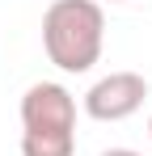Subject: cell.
Listing matches in <instances>:
<instances>
[{
  "label": "cell",
  "mask_w": 152,
  "mask_h": 156,
  "mask_svg": "<svg viewBox=\"0 0 152 156\" xmlns=\"http://www.w3.org/2000/svg\"><path fill=\"white\" fill-rule=\"evenodd\" d=\"M106 47V9L101 0H51L42 13V51L47 59L68 72L85 76L101 59Z\"/></svg>",
  "instance_id": "obj_1"
},
{
  "label": "cell",
  "mask_w": 152,
  "mask_h": 156,
  "mask_svg": "<svg viewBox=\"0 0 152 156\" xmlns=\"http://www.w3.org/2000/svg\"><path fill=\"white\" fill-rule=\"evenodd\" d=\"M21 156H76V97L38 80L21 97Z\"/></svg>",
  "instance_id": "obj_2"
},
{
  "label": "cell",
  "mask_w": 152,
  "mask_h": 156,
  "mask_svg": "<svg viewBox=\"0 0 152 156\" xmlns=\"http://www.w3.org/2000/svg\"><path fill=\"white\" fill-rule=\"evenodd\" d=\"M148 101V80L139 72H110L93 80V89L85 93V114L97 122H123L131 114H139Z\"/></svg>",
  "instance_id": "obj_3"
},
{
  "label": "cell",
  "mask_w": 152,
  "mask_h": 156,
  "mask_svg": "<svg viewBox=\"0 0 152 156\" xmlns=\"http://www.w3.org/2000/svg\"><path fill=\"white\" fill-rule=\"evenodd\" d=\"M101 156H144V152H135V148H106Z\"/></svg>",
  "instance_id": "obj_4"
},
{
  "label": "cell",
  "mask_w": 152,
  "mask_h": 156,
  "mask_svg": "<svg viewBox=\"0 0 152 156\" xmlns=\"http://www.w3.org/2000/svg\"><path fill=\"white\" fill-rule=\"evenodd\" d=\"M110 4H127V0H110Z\"/></svg>",
  "instance_id": "obj_5"
},
{
  "label": "cell",
  "mask_w": 152,
  "mask_h": 156,
  "mask_svg": "<svg viewBox=\"0 0 152 156\" xmlns=\"http://www.w3.org/2000/svg\"><path fill=\"white\" fill-rule=\"evenodd\" d=\"M148 135H152V118H148Z\"/></svg>",
  "instance_id": "obj_6"
}]
</instances>
